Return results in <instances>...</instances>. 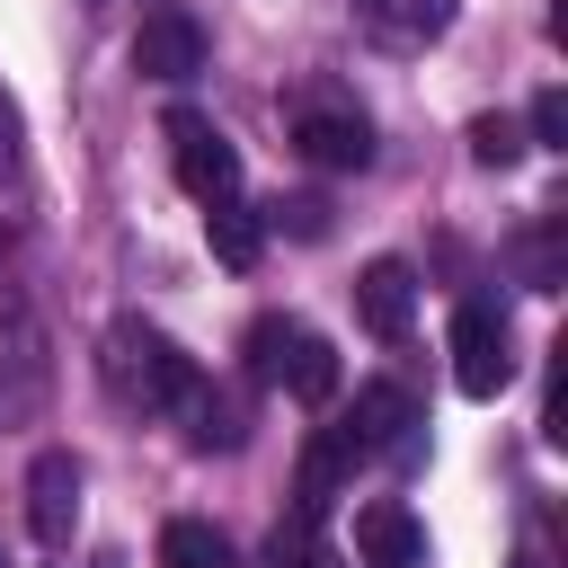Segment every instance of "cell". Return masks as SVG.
Returning a JSON list of instances; mask_svg holds the SVG:
<instances>
[{"mask_svg": "<svg viewBox=\"0 0 568 568\" xmlns=\"http://www.w3.org/2000/svg\"><path fill=\"white\" fill-rule=\"evenodd\" d=\"M248 373H257L266 390L302 399V408H328V399H337V346H328L320 328H302V320H275V311L248 328Z\"/></svg>", "mask_w": 568, "mask_h": 568, "instance_id": "obj_2", "label": "cell"}, {"mask_svg": "<svg viewBox=\"0 0 568 568\" xmlns=\"http://www.w3.org/2000/svg\"><path fill=\"white\" fill-rule=\"evenodd\" d=\"M0 257H9V231H0Z\"/></svg>", "mask_w": 568, "mask_h": 568, "instance_id": "obj_23", "label": "cell"}, {"mask_svg": "<svg viewBox=\"0 0 568 568\" xmlns=\"http://www.w3.org/2000/svg\"><path fill=\"white\" fill-rule=\"evenodd\" d=\"M453 382H462L470 399H497V390L515 382V337H506V311H497L488 293H470V302L453 311Z\"/></svg>", "mask_w": 568, "mask_h": 568, "instance_id": "obj_6", "label": "cell"}, {"mask_svg": "<svg viewBox=\"0 0 568 568\" xmlns=\"http://www.w3.org/2000/svg\"><path fill=\"white\" fill-rule=\"evenodd\" d=\"M44 408H53V337L36 311H9L0 320V435L44 426Z\"/></svg>", "mask_w": 568, "mask_h": 568, "instance_id": "obj_3", "label": "cell"}, {"mask_svg": "<svg viewBox=\"0 0 568 568\" xmlns=\"http://www.w3.org/2000/svg\"><path fill=\"white\" fill-rule=\"evenodd\" d=\"M80 462L71 453H36V470H27V532L44 541V550H62L71 532H80Z\"/></svg>", "mask_w": 568, "mask_h": 568, "instance_id": "obj_9", "label": "cell"}, {"mask_svg": "<svg viewBox=\"0 0 568 568\" xmlns=\"http://www.w3.org/2000/svg\"><path fill=\"white\" fill-rule=\"evenodd\" d=\"M293 142L311 169H364L373 160V115L346 89H302L293 98Z\"/></svg>", "mask_w": 568, "mask_h": 568, "instance_id": "obj_4", "label": "cell"}, {"mask_svg": "<svg viewBox=\"0 0 568 568\" xmlns=\"http://www.w3.org/2000/svg\"><path fill=\"white\" fill-rule=\"evenodd\" d=\"M160 568H231V550H222V532H213V524L169 515V524H160Z\"/></svg>", "mask_w": 568, "mask_h": 568, "instance_id": "obj_15", "label": "cell"}, {"mask_svg": "<svg viewBox=\"0 0 568 568\" xmlns=\"http://www.w3.org/2000/svg\"><path fill=\"white\" fill-rule=\"evenodd\" d=\"M355 462H364V453H355V435H346V426H320V435L302 444V470H293V515H302V524H320V515L346 497Z\"/></svg>", "mask_w": 568, "mask_h": 568, "instance_id": "obj_10", "label": "cell"}, {"mask_svg": "<svg viewBox=\"0 0 568 568\" xmlns=\"http://www.w3.org/2000/svg\"><path fill=\"white\" fill-rule=\"evenodd\" d=\"M0 178H18V106H9V89H0Z\"/></svg>", "mask_w": 568, "mask_h": 568, "instance_id": "obj_22", "label": "cell"}, {"mask_svg": "<svg viewBox=\"0 0 568 568\" xmlns=\"http://www.w3.org/2000/svg\"><path fill=\"white\" fill-rule=\"evenodd\" d=\"M266 568H346L328 541H320V524H302V515H284L275 532H266Z\"/></svg>", "mask_w": 568, "mask_h": 568, "instance_id": "obj_16", "label": "cell"}, {"mask_svg": "<svg viewBox=\"0 0 568 568\" xmlns=\"http://www.w3.org/2000/svg\"><path fill=\"white\" fill-rule=\"evenodd\" d=\"M169 417L186 426V444H195V453H231V444H240V408H231V399H222L204 373H195V390H186Z\"/></svg>", "mask_w": 568, "mask_h": 568, "instance_id": "obj_13", "label": "cell"}, {"mask_svg": "<svg viewBox=\"0 0 568 568\" xmlns=\"http://www.w3.org/2000/svg\"><path fill=\"white\" fill-rule=\"evenodd\" d=\"M470 160L479 169H515L524 160V124L515 115H470Z\"/></svg>", "mask_w": 568, "mask_h": 568, "instance_id": "obj_18", "label": "cell"}, {"mask_svg": "<svg viewBox=\"0 0 568 568\" xmlns=\"http://www.w3.org/2000/svg\"><path fill=\"white\" fill-rule=\"evenodd\" d=\"M355 559H364V568H426L417 515H408L399 497H373V506L355 515Z\"/></svg>", "mask_w": 568, "mask_h": 568, "instance_id": "obj_11", "label": "cell"}, {"mask_svg": "<svg viewBox=\"0 0 568 568\" xmlns=\"http://www.w3.org/2000/svg\"><path fill=\"white\" fill-rule=\"evenodd\" d=\"M355 9H364L382 36H399V44H408V36H444V18H453V0H355Z\"/></svg>", "mask_w": 568, "mask_h": 568, "instance_id": "obj_17", "label": "cell"}, {"mask_svg": "<svg viewBox=\"0 0 568 568\" xmlns=\"http://www.w3.org/2000/svg\"><path fill=\"white\" fill-rule=\"evenodd\" d=\"M515 257H524V284H532V293H559V222L524 231V248H515Z\"/></svg>", "mask_w": 568, "mask_h": 568, "instance_id": "obj_19", "label": "cell"}, {"mask_svg": "<svg viewBox=\"0 0 568 568\" xmlns=\"http://www.w3.org/2000/svg\"><path fill=\"white\" fill-rule=\"evenodd\" d=\"M133 71L160 80V89H186V80L204 71V27H195V9L151 0V9H142V36H133Z\"/></svg>", "mask_w": 568, "mask_h": 568, "instance_id": "obj_7", "label": "cell"}, {"mask_svg": "<svg viewBox=\"0 0 568 568\" xmlns=\"http://www.w3.org/2000/svg\"><path fill=\"white\" fill-rule=\"evenodd\" d=\"M355 320H364L373 337H408V320H417V275H408L399 257H373V266L355 275Z\"/></svg>", "mask_w": 568, "mask_h": 568, "instance_id": "obj_12", "label": "cell"}, {"mask_svg": "<svg viewBox=\"0 0 568 568\" xmlns=\"http://www.w3.org/2000/svg\"><path fill=\"white\" fill-rule=\"evenodd\" d=\"M98 373H106V390H115L124 408H142V417H169V408L195 390V355H186L169 328H151V320H115V328L98 337Z\"/></svg>", "mask_w": 568, "mask_h": 568, "instance_id": "obj_1", "label": "cell"}, {"mask_svg": "<svg viewBox=\"0 0 568 568\" xmlns=\"http://www.w3.org/2000/svg\"><path fill=\"white\" fill-rule=\"evenodd\" d=\"M169 169H178V186L195 195V204H222V195H240V142L213 124V115H195V106H169Z\"/></svg>", "mask_w": 568, "mask_h": 568, "instance_id": "obj_5", "label": "cell"}, {"mask_svg": "<svg viewBox=\"0 0 568 568\" xmlns=\"http://www.w3.org/2000/svg\"><path fill=\"white\" fill-rule=\"evenodd\" d=\"M524 133H532L541 151H559V142H568V89H541L532 115H524Z\"/></svg>", "mask_w": 568, "mask_h": 568, "instance_id": "obj_20", "label": "cell"}, {"mask_svg": "<svg viewBox=\"0 0 568 568\" xmlns=\"http://www.w3.org/2000/svg\"><path fill=\"white\" fill-rule=\"evenodd\" d=\"M0 568H9V550H0Z\"/></svg>", "mask_w": 568, "mask_h": 568, "instance_id": "obj_24", "label": "cell"}, {"mask_svg": "<svg viewBox=\"0 0 568 568\" xmlns=\"http://www.w3.org/2000/svg\"><path fill=\"white\" fill-rule=\"evenodd\" d=\"M275 231H302V240H320V231H328V204H320V195H293V204H275Z\"/></svg>", "mask_w": 568, "mask_h": 568, "instance_id": "obj_21", "label": "cell"}, {"mask_svg": "<svg viewBox=\"0 0 568 568\" xmlns=\"http://www.w3.org/2000/svg\"><path fill=\"white\" fill-rule=\"evenodd\" d=\"M204 240H213V257H222V266H257L266 222H257L240 195H222V204H204Z\"/></svg>", "mask_w": 568, "mask_h": 568, "instance_id": "obj_14", "label": "cell"}, {"mask_svg": "<svg viewBox=\"0 0 568 568\" xmlns=\"http://www.w3.org/2000/svg\"><path fill=\"white\" fill-rule=\"evenodd\" d=\"M417 426H426V408H417V390L408 382H364L355 390V417H346V435H355V453H417Z\"/></svg>", "mask_w": 568, "mask_h": 568, "instance_id": "obj_8", "label": "cell"}]
</instances>
